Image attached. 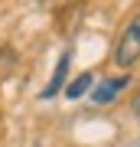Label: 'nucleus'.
Returning <instances> with one entry per match:
<instances>
[{"instance_id": "5", "label": "nucleus", "mask_w": 140, "mask_h": 147, "mask_svg": "<svg viewBox=\"0 0 140 147\" xmlns=\"http://www.w3.org/2000/svg\"><path fill=\"white\" fill-rule=\"evenodd\" d=\"M130 108H134V115H137V118H140V92H137V95H134V101H130Z\"/></svg>"}, {"instance_id": "2", "label": "nucleus", "mask_w": 140, "mask_h": 147, "mask_svg": "<svg viewBox=\"0 0 140 147\" xmlns=\"http://www.w3.org/2000/svg\"><path fill=\"white\" fill-rule=\"evenodd\" d=\"M124 85H130L127 75H121V79H104L101 85L91 88V101H94V105H108V101H114L117 95L124 92Z\"/></svg>"}, {"instance_id": "4", "label": "nucleus", "mask_w": 140, "mask_h": 147, "mask_svg": "<svg viewBox=\"0 0 140 147\" xmlns=\"http://www.w3.org/2000/svg\"><path fill=\"white\" fill-rule=\"evenodd\" d=\"M88 85H91V72H82V75H78V79L65 88V98H72V101H75V98H82V95L88 92Z\"/></svg>"}, {"instance_id": "3", "label": "nucleus", "mask_w": 140, "mask_h": 147, "mask_svg": "<svg viewBox=\"0 0 140 147\" xmlns=\"http://www.w3.org/2000/svg\"><path fill=\"white\" fill-rule=\"evenodd\" d=\"M68 62H72V56H62L59 59V65H56V72H52V79H49V85L42 88V98H52V95H59L62 92V82H65V72H68Z\"/></svg>"}, {"instance_id": "1", "label": "nucleus", "mask_w": 140, "mask_h": 147, "mask_svg": "<svg viewBox=\"0 0 140 147\" xmlns=\"http://www.w3.org/2000/svg\"><path fill=\"white\" fill-rule=\"evenodd\" d=\"M114 62L121 69H130L134 62H140V16L127 23V30L121 33L117 46H114Z\"/></svg>"}]
</instances>
